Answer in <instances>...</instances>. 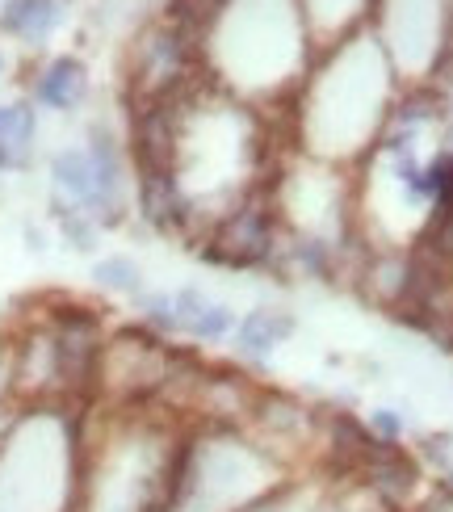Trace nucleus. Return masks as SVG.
Listing matches in <instances>:
<instances>
[{
  "instance_id": "obj_1",
  "label": "nucleus",
  "mask_w": 453,
  "mask_h": 512,
  "mask_svg": "<svg viewBox=\"0 0 453 512\" xmlns=\"http://www.w3.org/2000/svg\"><path fill=\"white\" fill-rule=\"evenodd\" d=\"M51 173L59 181V189H68L72 202L80 206H93L97 215H105V206H101V181H97V164L89 152H59L55 164H51Z\"/></svg>"
},
{
  "instance_id": "obj_2",
  "label": "nucleus",
  "mask_w": 453,
  "mask_h": 512,
  "mask_svg": "<svg viewBox=\"0 0 453 512\" xmlns=\"http://www.w3.org/2000/svg\"><path fill=\"white\" fill-rule=\"evenodd\" d=\"M172 311H177V328H185L189 336H202V340H219L231 328V311L219 303H206L198 290H181L172 298Z\"/></svg>"
},
{
  "instance_id": "obj_3",
  "label": "nucleus",
  "mask_w": 453,
  "mask_h": 512,
  "mask_svg": "<svg viewBox=\"0 0 453 512\" xmlns=\"http://www.w3.org/2000/svg\"><path fill=\"white\" fill-rule=\"evenodd\" d=\"M223 248L214 252L219 261H227V265H252L256 256H265V248H269V231H265V223L256 219V215H240L227 231H223V240H219Z\"/></svg>"
},
{
  "instance_id": "obj_4",
  "label": "nucleus",
  "mask_w": 453,
  "mask_h": 512,
  "mask_svg": "<svg viewBox=\"0 0 453 512\" xmlns=\"http://www.w3.org/2000/svg\"><path fill=\"white\" fill-rule=\"evenodd\" d=\"M84 97V68L76 59H55L38 80V101L51 110H72Z\"/></svg>"
},
{
  "instance_id": "obj_5",
  "label": "nucleus",
  "mask_w": 453,
  "mask_h": 512,
  "mask_svg": "<svg viewBox=\"0 0 453 512\" xmlns=\"http://www.w3.org/2000/svg\"><path fill=\"white\" fill-rule=\"evenodd\" d=\"M59 21V0H13L5 9V30L21 38H47Z\"/></svg>"
},
{
  "instance_id": "obj_6",
  "label": "nucleus",
  "mask_w": 453,
  "mask_h": 512,
  "mask_svg": "<svg viewBox=\"0 0 453 512\" xmlns=\"http://www.w3.org/2000/svg\"><path fill=\"white\" fill-rule=\"evenodd\" d=\"M290 315H277V311H252L240 328V345L244 353H269L277 340L290 336Z\"/></svg>"
},
{
  "instance_id": "obj_7",
  "label": "nucleus",
  "mask_w": 453,
  "mask_h": 512,
  "mask_svg": "<svg viewBox=\"0 0 453 512\" xmlns=\"http://www.w3.org/2000/svg\"><path fill=\"white\" fill-rule=\"evenodd\" d=\"M143 210L151 223L168 227L172 219L181 215V198H177V185H172L168 173H143Z\"/></svg>"
},
{
  "instance_id": "obj_8",
  "label": "nucleus",
  "mask_w": 453,
  "mask_h": 512,
  "mask_svg": "<svg viewBox=\"0 0 453 512\" xmlns=\"http://www.w3.org/2000/svg\"><path fill=\"white\" fill-rule=\"evenodd\" d=\"M34 139V110L30 105H0V143L9 147V152H26Z\"/></svg>"
},
{
  "instance_id": "obj_9",
  "label": "nucleus",
  "mask_w": 453,
  "mask_h": 512,
  "mask_svg": "<svg viewBox=\"0 0 453 512\" xmlns=\"http://www.w3.org/2000/svg\"><path fill=\"white\" fill-rule=\"evenodd\" d=\"M93 277L101 286H110V290H122V294H139V269L131 261H122V256H110V261H101L93 269Z\"/></svg>"
},
{
  "instance_id": "obj_10",
  "label": "nucleus",
  "mask_w": 453,
  "mask_h": 512,
  "mask_svg": "<svg viewBox=\"0 0 453 512\" xmlns=\"http://www.w3.org/2000/svg\"><path fill=\"white\" fill-rule=\"evenodd\" d=\"M55 210H59V223H63V231H68V240H72L76 248H93V227H89V219L76 215L72 206H55Z\"/></svg>"
},
{
  "instance_id": "obj_11",
  "label": "nucleus",
  "mask_w": 453,
  "mask_h": 512,
  "mask_svg": "<svg viewBox=\"0 0 453 512\" xmlns=\"http://www.w3.org/2000/svg\"><path fill=\"white\" fill-rule=\"evenodd\" d=\"M147 319L151 324H160V328H177V311H172V298H164V294H156V298H147Z\"/></svg>"
},
{
  "instance_id": "obj_12",
  "label": "nucleus",
  "mask_w": 453,
  "mask_h": 512,
  "mask_svg": "<svg viewBox=\"0 0 453 512\" xmlns=\"http://www.w3.org/2000/svg\"><path fill=\"white\" fill-rule=\"evenodd\" d=\"M374 424H378L382 433H391V437H395V433L403 429V420H399L395 412H374Z\"/></svg>"
},
{
  "instance_id": "obj_13",
  "label": "nucleus",
  "mask_w": 453,
  "mask_h": 512,
  "mask_svg": "<svg viewBox=\"0 0 453 512\" xmlns=\"http://www.w3.org/2000/svg\"><path fill=\"white\" fill-rule=\"evenodd\" d=\"M13 160H17V156H13V152H9V147H5V143H0V173H5V168H9V164H13Z\"/></svg>"
},
{
  "instance_id": "obj_14",
  "label": "nucleus",
  "mask_w": 453,
  "mask_h": 512,
  "mask_svg": "<svg viewBox=\"0 0 453 512\" xmlns=\"http://www.w3.org/2000/svg\"><path fill=\"white\" fill-rule=\"evenodd\" d=\"M0 68H5V63H0Z\"/></svg>"
}]
</instances>
